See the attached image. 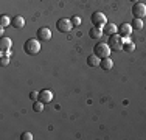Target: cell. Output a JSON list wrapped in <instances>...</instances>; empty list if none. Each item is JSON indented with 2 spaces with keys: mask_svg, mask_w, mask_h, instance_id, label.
I'll return each mask as SVG.
<instances>
[{
  "mask_svg": "<svg viewBox=\"0 0 146 140\" xmlns=\"http://www.w3.org/2000/svg\"><path fill=\"white\" fill-rule=\"evenodd\" d=\"M131 2H132V3H137V2H138V0H131Z\"/></svg>",
  "mask_w": 146,
  "mask_h": 140,
  "instance_id": "cb8c5ba5",
  "label": "cell"
},
{
  "mask_svg": "<svg viewBox=\"0 0 146 140\" xmlns=\"http://www.w3.org/2000/svg\"><path fill=\"white\" fill-rule=\"evenodd\" d=\"M72 23H73V27L81 25V19H79L78 16H73V17H72Z\"/></svg>",
  "mask_w": 146,
  "mask_h": 140,
  "instance_id": "44dd1931",
  "label": "cell"
},
{
  "mask_svg": "<svg viewBox=\"0 0 146 140\" xmlns=\"http://www.w3.org/2000/svg\"><path fill=\"white\" fill-rule=\"evenodd\" d=\"M11 27L17 28V30H20V28L25 27V19H23L22 16H14L11 19Z\"/></svg>",
  "mask_w": 146,
  "mask_h": 140,
  "instance_id": "8fae6325",
  "label": "cell"
},
{
  "mask_svg": "<svg viewBox=\"0 0 146 140\" xmlns=\"http://www.w3.org/2000/svg\"><path fill=\"white\" fill-rule=\"evenodd\" d=\"M23 51H25L27 55L30 56H34L37 55L40 51V41L39 39H34V37H31L23 44Z\"/></svg>",
  "mask_w": 146,
  "mask_h": 140,
  "instance_id": "6da1fadb",
  "label": "cell"
},
{
  "mask_svg": "<svg viewBox=\"0 0 146 140\" xmlns=\"http://www.w3.org/2000/svg\"><path fill=\"white\" fill-rule=\"evenodd\" d=\"M56 28L59 33H68V31H72V28H73L72 19H65V17L59 19L56 22Z\"/></svg>",
  "mask_w": 146,
  "mask_h": 140,
  "instance_id": "277c9868",
  "label": "cell"
},
{
  "mask_svg": "<svg viewBox=\"0 0 146 140\" xmlns=\"http://www.w3.org/2000/svg\"><path fill=\"white\" fill-rule=\"evenodd\" d=\"M36 37L39 41H50L51 39V30L48 27L39 28V30H37V33H36Z\"/></svg>",
  "mask_w": 146,
  "mask_h": 140,
  "instance_id": "52a82bcc",
  "label": "cell"
},
{
  "mask_svg": "<svg viewBox=\"0 0 146 140\" xmlns=\"http://www.w3.org/2000/svg\"><path fill=\"white\" fill-rule=\"evenodd\" d=\"M117 33H118V27L115 23H106L103 27V34H106V36H112V34H117Z\"/></svg>",
  "mask_w": 146,
  "mask_h": 140,
  "instance_id": "30bf717a",
  "label": "cell"
},
{
  "mask_svg": "<svg viewBox=\"0 0 146 140\" xmlns=\"http://www.w3.org/2000/svg\"><path fill=\"white\" fill-rule=\"evenodd\" d=\"M134 48H135V45L132 44L131 41L124 42V45H123V50H124V51H127V53H131V51H134Z\"/></svg>",
  "mask_w": 146,
  "mask_h": 140,
  "instance_id": "d6986e66",
  "label": "cell"
},
{
  "mask_svg": "<svg viewBox=\"0 0 146 140\" xmlns=\"http://www.w3.org/2000/svg\"><path fill=\"white\" fill-rule=\"evenodd\" d=\"M100 67H101L103 70H106V72L113 67V61L110 59V56H109V58H103V59H101V62H100Z\"/></svg>",
  "mask_w": 146,
  "mask_h": 140,
  "instance_id": "5bb4252c",
  "label": "cell"
},
{
  "mask_svg": "<svg viewBox=\"0 0 146 140\" xmlns=\"http://www.w3.org/2000/svg\"><path fill=\"white\" fill-rule=\"evenodd\" d=\"M11 47H13V41L9 37H2L0 39V51H8L11 50Z\"/></svg>",
  "mask_w": 146,
  "mask_h": 140,
  "instance_id": "7c38bea8",
  "label": "cell"
},
{
  "mask_svg": "<svg viewBox=\"0 0 146 140\" xmlns=\"http://www.w3.org/2000/svg\"><path fill=\"white\" fill-rule=\"evenodd\" d=\"M110 51H112V50H110L109 44H106V42H98V44L95 45V48H93V53L98 56L100 59L109 58V56H110Z\"/></svg>",
  "mask_w": 146,
  "mask_h": 140,
  "instance_id": "3957f363",
  "label": "cell"
},
{
  "mask_svg": "<svg viewBox=\"0 0 146 140\" xmlns=\"http://www.w3.org/2000/svg\"><path fill=\"white\" fill-rule=\"evenodd\" d=\"M100 62H101V59H100L95 53L87 56V64L90 65V67H96V65H100Z\"/></svg>",
  "mask_w": 146,
  "mask_h": 140,
  "instance_id": "9a60e30c",
  "label": "cell"
},
{
  "mask_svg": "<svg viewBox=\"0 0 146 140\" xmlns=\"http://www.w3.org/2000/svg\"><path fill=\"white\" fill-rule=\"evenodd\" d=\"M123 45H124V39L123 36H120V34H112V36H109V47L112 51H121L123 50Z\"/></svg>",
  "mask_w": 146,
  "mask_h": 140,
  "instance_id": "7a4b0ae2",
  "label": "cell"
},
{
  "mask_svg": "<svg viewBox=\"0 0 146 140\" xmlns=\"http://www.w3.org/2000/svg\"><path fill=\"white\" fill-rule=\"evenodd\" d=\"M132 30H134V28H132L131 23H121V25L118 27V34H120V36H123V37L131 36Z\"/></svg>",
  "mask_w": 146,
  "mask_h": 140,
  "instance_id": "9c48e42d",
  "label": "cell"
},
{
  "mask_svg": "<svg viewBox=\"0 0 146 140\" xmlns=\"http://www.w3.org/2000/svg\"><path fill=\"white\" fill-rule=\"evenodd\" d=\"M132 28L134 30H141L143 28V19H138V17H134V20H132Z\"/></svg>",
  "mask_w": 146,
  "mask_h": 140,
  "instance_id": "2e32d148",
  "label": "cell"
},
{
  "mask_svg": "<svg viewBox=\"0 0 146 140\" xmlns=\"http://www.w3.org/2000/svg\"><path fill=\"white\" fill-rule=\"evenodd\" d=\"M30 98L33 101H37V100H39V92H31L30 93Z\"/></svg>",
  "mask_w": 146,
  "mask_h": 140,
  "instance_id": "603a6c76",
  "label": "cell"
},
{
  "mask_svg": "<svg viewBox=\"0 0 146 140\" xmlns=\"http://www.w3.org/2000/svg\"><path fill=\"white\" fill-rule=\"evenodd\" d=\"M9 56H3L2 59H0V64H2V67H6V65H9Z\"/></svg>",
  "mask_w": 146,
  "mask_h": 140,
  "instance_id": "ffe728a7",
  "label": "cell"
},
{
  "mask_svg": "<svg viewBox=\"0 0 146 140\" xmlns=\"http://www.w3.org/2000/svg\"><path fill=\"white\" fill-rule=\"evenodd\" d=\"M9 25H11V19H9L8 16H2V17H0V27L6 28Z\"/></svg>",
  "mask_w": 146,
  "mask_h": 140,
  "instance_id": "e0dca14e",
  "label": "cell"
},
{
  "mask_svg": "<svg viewBox=\"0 0 146 140\" xmlns=\"http://www.w3.org/2000/svg\"><path fill=\"white\" fill-rule=\"evenodd\" d=\"M132 16L138 17V19L146 17V5H145V3H141V2L134 3V6H132Z\"/></svg>",
  "mask_w": 146,
  "mask_h": 140,
  "instance_id": "5b68a950",
  "label": "cell"
},
{
  "mask_svg": "<svg viewBox=\"0 0 146 140\" xmlns=\"http://www.w3.org/2000/svg\"><path fill=\"white\" fill-rule=\"evenodd\" d=\"M90 20H92L93 27H100V28H103L107 23V19L103 13H93L92 17H90Z\"/></svg>",
  "mask_w": 146,
  "mask_h": 140,
  "instance_id": "8992f818",
  "label": "cell"
},
{
  "mask_svg": "<svg viewBox=\"0 0 146 140\" xmlns=\"http://www.w3.org/2000/svg\"><path fill=\"white\" fill-rule=\"evenodd\" d=\"M89 36L92 37V39H100V37L103 36V28L100 27H92L89 31Z\"/></svg>",
  "mask_w": 146,
  "mask_h": 140,
  "instance_id": "4fadbf2b",
  "label": "cell"
},
{
  "mask_svg": "<svg viewBox=\"0 0 146 140\" xmlns=\"http://www.w3.org/2000/svg\"><path fill=\"white\" fill-rule=\"evenodd\" d=\"M20 139L22 140H33V134H31V132H23Z\"/></svg>",
  "mask_w": 146,
  "mask_h": 140,
  "instance_id": "7402d4cb",
  "label": "cell"
},
{
  "mask_svg": "<svg viewBox=\"0 0 146 140\" xmlns=\"http://www.w3.org/2000/svg\"><path fill=\"white\" fill-rule=\"evenodd\" d=\"M33 109H34V112H42L44 111V103L40 100L34 101V103H33Z\"/></svg>",
  "mask_w": 146,
  "mask_h": 140,
  "instance_id": "ac0fdd59",
  "label": "cell"
},
{
  "mask_svg": "<svg viewBox=\"0 0 146 140\" xmlns=\"http://www.w3.org/2000/svg\"><path fill=\"white\" fill-rule=\"evenodd\" d=\"M39 100L42 101L44 104L50 103V101L53 100V92H51V90H48V89H42L39 92Z\"/></svg>",
  "mask_w": 146,
  "mask_h": 140,
  "instance_id": "ba28073f",
  "label": "cell"
}]
</instances>
